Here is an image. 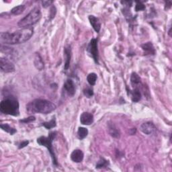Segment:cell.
<instances>
[{
    "label": "cell",
    "instance_id": "7402d4cb",
    "mask_svg": "<svg viewBox=\"0 0 172 172\" xmlns=\"http://www.w3.org/2000/svg\"><path fill=\"white\" fill-rule=\"evenodd\" d=\"M97 78V77L96 74L94 73H90L89 75H87V80L90 86H94L96 84Z\"/></svg>",
    "mask_w": 172,
    "mask_h": 172
},
{
    "label": "cell",
    "instance_id": "2e32d148",
    "mask_svg": "<svg viewBox=\"0 0 172 172\" xmlns=\"http://www.w3.org/2000/svg\"><path fill=\"white\" fill-rule=\"evenodd\" d=\"M131 93V99L133 102H138L141 98V94L140 90L137 87H135L133 92H130Z\"/></svg>",
    "mask_w": 172,
    "mask_h": 172
},
{
    "label": "cell",
    "instance_id": "5bb4252c",
    "mask_svg": "<svg viewBox=\"0 0 172 172\" xmlns=\"http://www.w3.org/2000/svg\"><path fill=\"white\" fill-rule=\"evenodd\" d=\"M64 53H65V66H64V69L67 70L69 68L70 60H71V47L70 46L66 47L65 50H64Z\"/></svg>",
    "mask_w": 172,
    "mask_h": 172
},
{
    "label": "cell",
    "instance_id": "cb8c5ba5",
    "mask_svg": "<svg viewBox=\"0 0 172 172\" xmlns=\"http://www.w3.org/2000/svg\"><path fill=\"white\" fill-rule=\"evenodd\" d=\"M108 165H109L108 161H107L105 159H103V158H102V159H100L98 161V162L97 163L96 167V169H101V168L107 167Z\"/></svg>",
    "mask_w": 172,
    "mask_h": 172
},
{
    "label": "cell",
    "instance_id": "277c9868",
    "mask_svg": "<svg viewBox=\"0 0 172 172\" xmlns=\"http://www.w3.org/2000/svg\"><path fill=\"white\" fill-rule=\"evenodd\" d=\"M40 18H41V12H40L38 7H36V8L32 9L24 18L20 20L18 25L20 28H29L30 26L38 22Z\"/></svg>",
    "mask_w": 172,
    "mask_h": 172
},
{
    "label": "cell",
    "instance_id": "44dd1931",
    "mask_svg": "<svg viewBox=\"0 0 172 172\" xmlns=\"http://www.w3.org/2000/svg\"><path fill=\"white\" fill-rule=\"evenodd\" d=\"M25 6L24 5H20L18 6H16L15 8H13L11 10V13L13 15H20L24 11Z\"/></svg>",
    "mask_w": 172,
    "mask_h": 172
},
{
    "label": "cell",
    "instance_id": "d6986e66",
    "mask_svg": "<svg viewBox=\"0 0 172 172\" xmlns=\"http://www.w3.org/2000/svg\"><path fill=\"white\" fill-rule=\"evenodd\" d=\"M88 134V130L86 128L83 127H79L78 129V131H77V136L79 139H83L87 136Z\"/></svg>",
    "mask_w": 172,
    "mask_h": 172
},
{
    "label": "cell",
    "instance_id": "7a4b0ae2",
    "mask_svg": "<svg viewBox=\"0 0 172 172\" xmlns=\"http://www.w3.org/2000/svg\"><path fill=\"white\" fill-rule=\"evenodd\" d=\"M56 109V106L50 101L36 99L27 104L26 110L29 114H49Z\"/></svg>",
    "mask_w": 172,
    "mask_h": 172
},
{
    "label": "cell",
    "instance_id": "9a60e30c",
    "mask_svg": "<svg viewBox=\"0 0 172 172\" xmlns=\"http://www.w3.org/2000/svg\"><path fill=\"white\" fill-rule=\"evenodd\" d=\"M34 63L35 65L38 70H42L44 68V63L42 61V59L38 54H36L34 59Z\"/></svg>",
    "mask_w": 172,
    "mask_h": 172
},
{
    "label": "cell",
    "instance_id": "7c38bea8",
    "mask_svg": "<svg viewBox=\"0 0 172 172\" xmlns=\"http://www.w3.org/2000/svg\"><path fill=\"white\" fill-rule=\"evenodd\" d=\"M89 21L96 32H99L101 28V23L99 19L94 16H89Z\"/></svg>",
    "mask_w": 172,
    "mask_h": 172
},
{
    "label": "cell",
    "instance_id": "4316f807",
    "mask_svg": "<svg viewBox=\"0 0 172 172\" xmlns=\"http://www.w3.org/2000/svg\"><path fill=\"white\" fill-rule=\"evenodd\" d=\"M145 8V7L143 4V3H141V2H137L136 7H135V9L137 12H139V11H141V10H143Z\"/></svg>",
    "mask_w": 172,
    "mask_h": 172
},
{
    "label": "cell",
    "instance_id": "4fadbf2b",
    "mask_svg": "<svg viewBox=\"0 0 172 172\" xmlns=\"http://www.w3.org/2000/svg\"><path fill=\"white\" fill-rule=\"evenodd\" d=\"M143 50L146 53V55H155L156 53V50L154 49L153 44L151 42L145 43L141 46Z\"/></svg>",
    "mask_w": 172,
    "mask_h": 172
},
{
    "label": "cell",
    "instance_id": "d4e9b609",
    "mask_svg": "<svg viewBox=\"0 0 172 172\" xmlns=\"http://www.w3.org/2000/svg\"><path fill=\"white\" fill-rule=\"evenodd\" d=\"M83 94L84 96H86L87 97H92L93 95V90L91 89L90 87H86V89H84L83 90Z\"/></svg>",
    "mask_w": 172,
    "mask_h": 172
},
{
    "label": "cell",
    "instance_id": "6da1fadb",
    "mask_svg": "<svg viewBox=\"0 0 172 172\" xmlns=\"http://www.w3.org/2000/svg\"><path fill=\"white\" fill-rule=\"evenodd\" d=\"M34 33L32 27L22 28L13 32H2L0 35V41L5 45H19L28 40Z\"/></svg>",
    "mask_w": 172,
    "mask_h": 172
},
{
    "label": "cell",
    "instance_id": "f1b7e54d",
    "mask_svg": "<svg viewBox=\"0 0 172 172\" xmlns=\"http://www.w3.org/2000/svg\"><path fill=\"white\" fill-rule=\"evenodd\" d=\"M28 143H29V142H28V141H23V142H22V143H20V146H19V149H22V148L26 147V146L28 145Z\"/></svg>",
    "mask_w": 172,
    "mask_h": 172
},
{
    "label": "cell",
    "instance_id": "ba28073f",
    "mask_svg": "<svg viewBox=\"0 0 172 172\" xmlns=\"http://www.w3.org/2000/svg\"><path fill=\"white\" fill-rule=\"evenodd\" d=\"M140 129L144 134L149 135L155 133V131L156 130V127L152 123L147 122L141 124Z\"/></svg>",
    "mask_w": 172,
    "mask_h": 172
},
{
    "label": "cell",
    "instance_id": "484cf974",
    "mask_svg": "<svg viewBox=\"0 0 172 172\" xmlns=\"http://www.w3.org/2000/svg\"><path fill=\"white\" fill-rule=\"evenodd\" d=\"M35 120V117L34 116H30L28 118H26V119H23V120H20V122L22 123H31L32 121Z\"/></svg>",
    "mask_w": 172,
    "mask_h": 172
},
{
    "label": "cell",
    "instance_id": "9c48e42d",
    "mask_svg": "<svg viewBox=\"0 0 172 172\" xmlns=\"http://www.w3.org/2000/svg\"><path fill=\"white\" fill-rule=\"evenodd\" d=\"M80 122L84 125H90L93 122V116L89 112H83L80 116Z\"/></svg>",
    "mask_w": 172,
    "mask_h": 172
},
{
    "label": "cell",
    "instance_id": "8992f818",
    "mask_svg": "<svg viewBox=\"0 0 172 172\" xmlns=\"http://www.w3.org/2000/svg\"><path fill=\"white\" fill-rule=\"evenodd\" d=\"M87 50L92 55V58L96 63H98V50H97V41L95 38L91 40Z\"/></svg>",
    "mask_w": 172,
    "mask_h": 172
},
{
    "label": "cell",
    "instance_id": "52a82bcc",
    "mask_svg": "<svg viewBox=\"0 0 172 172\" xmlns=\"http://www.w3.org/2000/svg\"><path fill=\"white\" fill-rule=\"evenodd\" d=\"M0 67L2 71L4 73H12L15 71L14 65L9 59L3 57L0 59Z\"/></svg>",
    "mask_w": 172,
    "mask_h": 172
},
{
    "label": "cell",
    "instance_id": "5b68a950",
    "mask_svg": "<svg viewBox=\"0 0 172 172\" xmlns=\"http://www.w3.org/2000/svg\"><path fill=\"white\" fill-rule=\"evenodd\" d=\"M57 135L56 132H51L50 133L49 137H40L38 139H37V143H38L40 145L45 147L48 149L49 151V153L51 156L53 163L55 166H58V162H57V159L55 156V153L54 152V149L52 145L53 141L55 139V138Z\"/></svg>",
    "mask_w": 172,
    "mask_h": 172
},
{
    "label": "cell",
    "instance_id": "3957f363",
    "mask_svg": "<svg viewBox=\"0 0 172 172\" xmlns=\"http://www.w3.org/2000/svg\"><path fill=\"white\" fill-rule=\"evenodd\" d=\"M0 111L3 114L17 116L19 115V103L15 97L8 96L0 104Z\"/></svg>",
    "mask_w": 172,
    "mask_h": 172
},
{
    "label": "cell",
    "instance_id": "30bf717a",
    "mask_svg": "<svg viewBox=\"0 0 172 172\" xmlns=\"http://www.w3.org/2000/svg\"><path fill=\"white\" fill-rule=\"evenodd\" d=\"M64 89L70 96H74V94L75 93V84H74L71 79H67L65 83H64Z\"/></svg>",
    "mask_w": 172,
    "mask_h": 172
},
{
    "label": "cell",
    "instance_id": "83f0119b",
    "mask_svg": "<svg viewBox=\"0 0 172 172\" xmlns=\"http://www.w3.org/2000/svg\"><path fill=\"white\" fill-rule=\"evenodd\" d=\"M53 3V1H42V4L44 8H47L49 5H50Z\"/></svg>",
    "mask_w": 172,
    "mask_h": 172
},
{
    "label": "cell",
    "instance_id": "8fae6325",
    "mask_svg": "<svg viewBox=\"0 0 172 172\" xmlns=\"http://www.w3.org/2000/svg\"><path fill=\"white\" fill-rule=\"evenodd\" d=\"M84 155L82 150L75 149L71 154V159L75 163H80L83 159Z\"/></svg>",
    "mask_w": 172,
    "mask_h": 172
},
{
    "label": "cell",
    "instance_id": "ffe728a7",
    "mask_svg": "<svg viewBox=\"0 0 172 172\" xmlns=\"http://www.w3.org/2000/svg\"><path fill=\"white\" fill-rule=\"evenodd\" d=\"M1 128L3 130L5 131L6 133H9L11 135H13V134H15L16 133V130L15 129H13V128H12L8 124H2Z\"/></svg>",
    "mask_w": 172,
    "mask_h": 172
},
{
    "label": "cell",
    "instance_id": "ac0fdd59",
    "mask_svg": "<svg viewBox=\"0 0 172 172\" xmlns=\"http://www.w3.org/2000/svg\"><path fill=\"white\" fill-rule=\"evenodd\" d=\"M130 83L133 86H137L141 83V78L137 73L133 72L130 76Z\"/></svg>",
    "mask_w": 172,
    "mask_h": 172
},
{
    "label": "cell",
    "instance_id": "e0dca14e",
    "mask_svg": "<svg viewBox=\"0 0 172 172\" xmlns=\"http://www.w3.org/2000/svg\"><path fill=\"white\" fill-rule=\"evenodd\" d=\"M108 130L110 135L114 138H119L120 133L113 124H108Z\"/></svg>",
    "mask_w": 172,
    "mask_h": 172
},
{
    "label": "cell",
    "instance_id": "603a6c76",
    "mask_svg": "<svg viewBox=\"0 0 172 172\" xmlns=\"http://www.w3.org/2000/svg\"><path fill=\"white\" fill-rule=\"evenodd\" d=\"M43 126H45L46 129H51L53 128L56 126V120L55 118H53L52 120H50L49 122H46L42 124Z\"/></svg>",
    "mask_w": 172,
    "mask_h": 172
}]
</instances>
